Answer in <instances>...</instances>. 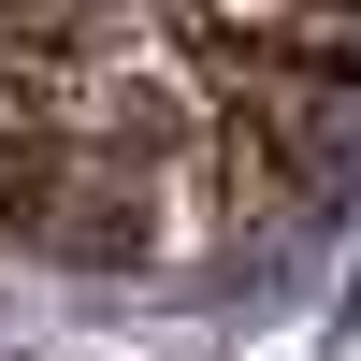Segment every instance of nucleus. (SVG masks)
Instances as JSON below:
<instances>
[{"mask_svg": "<svg viewBox=\"0 0 361 361\" xmlns=\"http://www.w3.org/2000/svg\"><path fill=\"white\" fill-rule=\"evenodd\" d=\"M202 102L275 159L289 202H333L361 173V87L318 73V58H289V44H202Z\"/></svg>", "mask_w": 361, "mask_h": 361, "instance_id": "nucleus-1", "label": "nucleus"}, {"mask_svg": "<svg viewBox=\"0 0 361 361\" xmlns=\"http://www.w3.org/2000/svg\"><path fill=\"white\" fill-rule=\"evenodd\" d=\"M29 260H58V275H159V145L58 130L44 173H29Z\"/></svg>", "mask_w": 361, "mask_h": 361, "instance_id": "nucleus-2", "label": "nucleus"}, {"mask_svg": "<svg viewBox=\"0 0 361 361\" xmlns=\"http://www.w3.org/2000/svg\"><path fill=\"white\" fill-rule=\"evenodd\" d=\"M289 58H318V73L361 87V0H304V15H289Z\"/></svg>", "mask_w": 361, "mask_h": 361, "instance_id": "nucleus-3", "label": "nucleus"}, {"mask_svg": "<svg viewBox=\"0 0 361 361\" xmlns=\"http://www.w3.org/2000/svg\"><path fill=\"white\" fill-rule=\"evenodd\" d=\"M29 173H44V145L0 130V246H29Z\"/></svg>", "mask_w": 361, "mask_h": 361, "instance_id": "nucleus-4", "label": "nucleus"}]
</instances>
